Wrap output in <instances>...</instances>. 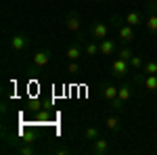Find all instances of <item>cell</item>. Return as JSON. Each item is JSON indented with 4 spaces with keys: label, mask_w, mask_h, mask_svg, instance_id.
I'll list each match as a JSON object with an SVG mask.
<instances>
[{
    "label": "cell",
    "mask_w": 157,
    "mask_h": 155,
    "mask_svg": "<svg viewBox=\"0 0 157 155\" xmlns=\"http://www.w3.org/2000/svg\"><path fill=\"white\" fill-rule=\"evenodd\" d=\"M111 23H113V27L117 29V38H120L121 44H132V40H134L132 25H128L126 19H121L120 15H113V17H111Z\"/></svg>",
    "instance_id": "cell-1"
},
{
    "label": "cell",
    "mask_w": 157,
    "mask_h": 155,
    "mask_svg": "<svg viewBox=\"0 0 157 155\" xmlns=\"http://www.w3.org/2000/svg\"><path fill=\"white\" fill-rule=\"evenodd\" d=\"M50 57H52L50 48H40V50H36L34 57H32V69L34 72H40L42 67H46L50 63Z\"/></svg>",
    "instance_id": "cell-2"
},
{
    "label": "cell",
    "mask_w": 157,
    "mask_h": 155,
    "mask_svg": "<svg viewBox=\"0 0 157 155\" xmlns=\"http://www.w3.org/2000/svg\"><path fill=\"white\" fill-rule=\"evenodd\" d=\"M90 153L92 155H107L111 153V147H109V141L105 136H98L94 141H90Z\"/></svg>",
    "instance_id": "cell-3"
},
{
    "label": "cell",
    "mask_w": 157,
    "mask_h": 155,
    "mask_svg": "<svg viewBox=\"0 0 157 155\" xmlns=\"http://www.w3.org/2000/svg\"><path fill=\"white\" fill-rule=\"evenodd\" d=\"M130 72V63L124 59H117L111 63V73H113V78H117V80H121V78H126V73Z\"/></svg>",
    "instance_id": "cell-4"
},
{
    "label": "cell",
    "mask_w": 157,
    "mask_h": 155,
    "mask_svg": "<svg viewBox=\"0 0 157 155\" xmlns=\"http://www.w3.org/2000/svg\"><path fill=\"white\" fill-rule=\"evenodd\" d=\"M90 36L94 38V40H103V38H107L109 36L107 23H103V21H94V23L90 25Z\"/></svg>",
    "instance_id": "cell-5"
},
{
    "label": "cell",
    "mask_w": 157,
    "mask_h": 155,
    "mask_svg": "<svg viewBox=\"0 0 157 155\" xmlns=\"http://www.w3.org/2000/svg\"><path fill=\"white\" fill-rule=\"evenodd\" d=\"M98 48H101L103 57H111L113 52H117V42L109 40V38H103V40H98Z\"/></svg>",
    "instance_id": "cell-6"
},
{
    "label": "cell",
    "mask_w": 157,
    "mask_h": 155,
    "mask_svg": "<svg viewBox=\"0 0 157 155\" xmlns=\"http://www.w3.org/2000/svg\"><path fill=\"white\" fill-rule=\"evenodd\" d=\"M27 44H29V40H27V36H25V34H17V36L11 38V48H13V50H17V52L25 50V48H27Z\"/></svg>",
    "instance_id": "cell-7"
},
{
    "label": "cell",
    "mask_w": 157,
    "mask_h": 155,
    "mask_svg": "<svg viewBox=\"0 0 157 155\" xmlns=\"http://www.w3.org/2000/svg\"><path fill=\"white\" fill-rule=\"evenodd\" d=\"M117 92H120V88H115V86H111V84H103L101 86V96L105 99V101H115L117 99Z\"/></svg>",
    "instance_id": "cell-8"
},
{
    "label": "cell",
    "mask_w": 157,
    "mask_h": 155,
    "mask_svg": "<svg viewBox=\"0 0 157 155\" xmlns=\"http://www.w3.org/2000/svg\"><path fill=\"white\" fill-rule=\"evenodd\" d=\"M80 23H82V21H80V15H78V13H69L67 19H65V27H67L69 32H73V34L80 32Z\"/></svg>",
    "instance_id": "cell-9"
},
{
    "label": "cell",
    "mask_w": 157,
    "mask_h": 155,
    "mask_svg": "<svg viewBox=\"0 0 157 155\" xmlns=\"http://www.w3.org/2000/svg\"><path fill=\"white\" fill-rule=\"evenodd\" d=\"M126 23H128V25H132V27L145 25V17H143L140 13H136V11H130L128 15H126Z\"/></svg>",
    "instance_id": "cell-10"
},
{
    "label": "cell",
    "mask_w": 157,
    "mask_h": 155,
    "mask_svg": "<svg viewBox=\"0 0 157 155\" xmlns=\"http://www.w3.org/2000/svg\"><path fill=\"white\" fill-rule=\"evenodd\" d=\"M82 50H84V48L80 46V44H69V46H67V52H65V57H67L69 61H80Z\"/></svg>",
    "instance_id": "cell-11"
},
{
    "label": "cell",
    "mask_w": 157,
    "mask_h": 155,
    "mask_svg": "<svg viewBox=\"0 0 157 155\" xmlns=\"http://www.w3.org/2000/svg\"><path fill=\"white\" fill-rule=\"evenodd\" d=\"M105 128H107L109 132H120L121 128V122L117 115H107V119H105Z\"/></svg>",
    "instance_id": "cell-12"
},
{
    "label": "cell",
    "mask_w": 157,
    "mask_h": 155,
    "mask_svg": "<svg viewBox=\"0 0 157 155\" xmlns=\"http://www.w3.org/2000/svg\"><path fill=\"white\" fill-rule=\"evenodd\" d=\"M15 153H19V155H36L38 151L32 147V143H21V145H17L15 149H13Z\"/></svg>",
    "instance_id": "cell-13"
},
{
    "label": "cell",
    "mask_w": 157,
    "mask_h": 155,
    "mask_svg": "<svg viewBox=\"0 0 157 155\" xmlns=\"http://www.w3.org/2000/svg\"><path fill=\"white\" fill-rule=\"evenodd\" d=\"M145 25L149 34H157V13H149V17L145 19Z\"/></svg>",
    "instance_id": "cell-14"
},
{
    "label": "cell",
    "mask_w": 157,
    "mask_h": 155,
    "mask_svg": "<svg viewBox=\"0 0 157 155\" xmlns=\"http://www.w3.org/2000/svg\"><path fill=\"white\" fill-rule=\"evenodd\" d=\"M143 86H145L147 90H151V92H157V73L145 76V78H143Z\"/></svg>",
    "instance_id": "cell-15"
},
{
    "label": "cell",
    "mask_w": 157,
    "mask_h": 155,
    "mask_svg": "<svg viewBox=\"0 0 157 155\" xmlns=\"http://www.w3.org/2000/svg\"><path fill=\"white\" fill-rule=\"evenodd\" d=\"M117 57L130 63V59L134 57V52H132V48H130V44H124L121 48H117Z\"/></svg>",
    "instance_id": "cell-16"
},
{
    "label": "cell",
    "mask_w": 157,
    "mask_h": 155,
    "mask_svg": "<svg viewBox=\"0 0 157 155\" xmlns=\"http://www.w3.org/2000/svg\"><path fill=\"white\" fill-rule=\"evenodd\" d=\"M84 52H86V57H97V55H101V48H98L97 42H86Z\"/></svg>",
    "instance_id": "cell-17"
},
{
    "label": "cell",
    "mask_w": 157,
    "mask_h": 155,
    "mask_svg": "<svg viewBox=\"0 0 157 155\" xmlns=\"http://www.w3.org/2000/svg\"><path fill=\"white\" fill-rule=\"evenodd\" d=\"M143 73H145V76H153V73H157V61L155 59L145 61V65H143Z\"/></svg>",
    "instance_id": "cell-18"
},
{
    "label": "cell",
    "mask_w": 157,
    "mask_h": 155,
    "mask_svg": "<svg viewBox=\"0 0 157 155\" xmlns=\"http://www.w3.org/2000/svg\"><path fill=\"white\" fill-rule=\"evenodd\" d=\"M101 136V132H98L97 126H86L84 128V138L86 141H94V138H98Z\"/></svg>",
    "instance_id": "cell-19"
},
{
    "label": "cell",
    "mask_w": 157,
    "mask_h": 155,
    "mask_svg": "<svg viewBox=\"0 0 157 155\" xmlns=\"http://www.w3.org/2000/svg\"><path fill=\"white\" fill-rule=\"evenodd\" d=\"M130 96H132V86L130 84H124L120 88V92H117V99H121L126 103V101H130Z\"/></svg>",
    "instance_id": "cell-20"
},
{
    "label": "cell",
    "mask_w": 157,
    "mask_h": 155,
    "mask_svg": "<svg viewBox=\"0 0 157 155\" xmlns=\"http://www.w3.org/2000/svg\"><path fill=\"white\" fill-rule=\"evenodd\" d=\"M65 72L69 73V76H78V73L82 72V65H80L78 61H69V63H67V67H65Z\"/></svg>",
    "instance_id": "cell-21"
},
{
    "label": "cell",
    "mask_w": 157,
    "mask_h": 155,
    "mask_svg": "<svg viewBox=\"0 0 157 155\" xmlns=\"http://www.w3.org/2000/svg\"><path fill=\"white\" fill-rule=\"evenodd\" d=\"M50 153H52V155H71V149L63 145V147H55V149H50Z\"/></svg>",
    "instance_id": "cell-22"
},
{
    "label": "cell",
    "mask_w": 157,
    "mask_h": 155,
    "mask_svg": "<svg viewBox=\"0 0 157 155\" xmlns=\"http://www.w3.org/2000/svg\"><path fill=\"white\" fill-rule=\"evenodd\" d=\"M143 65H145V61L140 59V57H136V55L130 59V67H134V69H143Z\"/></svg>",
    "instance_id": "cell-23"
},
{
    "label": "cell",
    "mask_w": 157,
    "mask_h": 155,
    "mask_svg": "<svg viewBox=\"0 0 157 155\" xmlns=\"http://www.w3.org/2000/svg\"><path fill=\"white\" fill-rule=\"evenodd\" d=\"M111 107H113V111H115V113H121V111H124V101H121V99L111 101Z\"/></svg>",
    "instance_id": "cell-24"
},
{
    "label": "cell",
    "mask_w": 157,
    "mask_h": 155,
    "mask_svg": "<svg viewBox=\"0 0 157 155\" xmlns=\"http://www.w3.org/2000/svg\"><path fill=\"white\" fill-rule=\"evenodd\" d=\"M50 111H38V119H48Z\"/></svg>",
    "instance_id": "cell-25"
},
{
    "label": "cell",
    "mask_w": 157,
    "mask_h": 155,
    "mask_svg": "<svg viewBox=\"0 0 157 155\" xmlns=\"http://www.w3.org/2000/svg\"><path fill=\"white\" fill-rule=\"evenodd\" d=\"M149 13H157V0H155V2H151V6H149Z\"/></svg>",
    "instance_id": "cell-26"
},
{
    "label": "cell",
    "mask_w": 157,
    "mask_h": 155,
    "mask_svg": "<svg viewBox=\"0 0 157 155\" xmlns=\"http://www.w3.org/2000/svg\"><path fill=\"white\" fill-rule=\"evenodd\" d=\"M147 2H149V4H151V2H155V0H147Z\"/></svg>",
    "instance_id": "cell-27"
}]
</instances>
